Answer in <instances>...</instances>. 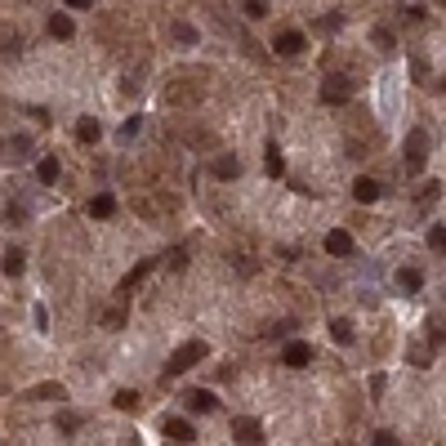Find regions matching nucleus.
<instances>
[{
    "instance_id": "28",
    "label": "nucleus",
    "mask_w": 446,
    "mask_h": 446,
    "mask_svg": "<svg viewBox=\"0 0 446 446\" xmlns=\"http://www.w3.org/2000/svg\"><path fill=\"white\" fill-rule=\"evenodd\" d=\"M59 429L63 433H76V429H81V415H59Z\"/></svg>"
},
{
    "instance_id": "17",
    "label": "nucleus",
    "mask_w": 446,
    "mask_h": 446,
    "mask_svg": "<svg viewBox=\"0 0 446 446\" xmlns=\"http://www.w3.org/2000/svg\"><path fill=\"white\" fill-rule=\"evenodd\" d=\"M112 210H116V196H112V192H99V196L90 201V214H94V219H108Z\"/></svg>"
},
{
    "instance_id": "26",
    "label": "nucleus",
    "mask_w": 446,
    "mask_h": 446,
    "mask_svg": "<svg viewBox=\"0 0 446 446\" xmlns=\"http://www.w3.org/2000/svg\"><path fill=\"white\" fill-rule=\"evenodd\" d=\"M241 14L245 18H263L268 14V0H241Z\"/></svg>"
},
{
    "instance_id": "2",
    "label": "nucleus",
    "mask_w": 446,
    "mask_h": 446,
    "mask_svg": "<svg viewBox=\"0 0 446 446\" xmlns=\"http://www.w3.org/2000/svg\"><path fill=\"white\" fill-rule=\"evenodd\" d=\"M429 165V134L424 130H411L406 134V174H420Z\"/></svg>"
},
{
    "instance_id": "7",
    "label": "nucleus",
    "mask_w": 446,
    "mask_h": 446,
    "mask_svg": "<svg viewBox=\"0 0 446 446\" xmlns=\"http://www.w3.org/2000/svg\"><path fill=\"white\" fill-rule=\"evenodd\" d=\"M303 45H308V41H303V32H281L277 41H272V50H277L281 59H295V54H303Z\"/></svg>"
},
{
    "instance_id": "1",
    "label": "nucleus",
    "mask_w": 446,
    "mask_h": 446,
    "mask_svg": "<svg viewBox=\"0 0 446 446\" xmlns=\"http://www.w3.org/2000/svg\"><path fill=\"white\" fill-rule=\"evenodd\" d=\"M205 353H210V348H205L201 339H187L183 348H174V353H170V371H165V375H183V371H192L196 362H205Z\"/></svg>"
},
{
    "instance_id": "34",
    "label": "nucleus",
    "mask_w": 446,
    "mask_h": 446,
    "mask_svg": "<svg viewBox=\"0 0 446 446\" xmlns=\"http://www.w3.org/2000/svg\"><path fill=\"white\" fill-rule=\"evenodd\" d=\"M0 148H5V143H0Z\"/></svg>"
},
{
    "instance_id": "19",
    "label": "nucleus",
    "mask_w": 446,
    "mask_h": 446,
    "mask_svg": "<svg viewBox=\"0 0 446 446\" xmlns=\"http://www.w3.org/2000/svg\"><path fill=\"white\" fill-rule=\"evenodd\" d=\"M263 165H268V174H272V179L286 174V161H281V148H277V143H268V156H263Z\"/></svg>"
},
{
    "instance_id": "5",
    "label": "nucleus",
    "mask_w": 446,
    "mask_h": 446,
    "mask_svg": "<svg viewBox=\"0 0 446 446\" xmlns=\"http://www.w3.org/2000/svg\"><path fill=\"white\" fill-rule=\"evenodd\" d=\"M281 362H286L290 371H303V366L312 362V344H303V339H290L286 353H281Z\"/></svg>"
},
{
    "instance_id": "33",
    "label": "nucleus",
    "mask_w": 446,
    "mask_h": 446,
    "mask_svg": "<svg viewBox=\"0 0 446 446\" xmlns=\"http://www.w3.org/2000/svg\"><path fill=\"white\" fill-rule=\"evenodd\" d=\"M442 90H446V81H442Z\"/></svg>"
},
{
    "instance_id": "4",
    "label": "nucleus",
    "mask_w": 446,
    "mask_h": 446,
    "mask_svg": "<svg viewBox=\"0 0 446 446\" xmlns=\"http://www.w3.org/2000/svg\"><path fill=\"white\" fill-rule=\"evenodd\" d=\"M183 402H187V411H192V415H214V411H219V397H214L210 388H192Z\"/></svg>"
},
{
    "instance_id": "30",
    "label": "nucleus",
    "mask_w": 446,
    "mask_h": 446,
    "mask_svg": "<svg viewBox=\"0 0 446 446\" xmlns=\"http://www.w3.org/2000/svg\"><path fill=\"white\" fill-rule=\"evenodd\" d=\"M139 125H143L139 116H134V121H125V125H121V139H134V134H139Z\"/></svg>"
},
{
    "instance_id": "12",
    "label": "nucleus",
    "mask_w": 446,
    "mask_h": 446,
    "mask_svg": "<svg viewBox=\"0 0 446 446\" xmlns=\"http://www.w3.org/2000/svg\"><path fill=\"white\" fill-rule=\"evenodd\" d=\"M0 268H5V277H23V268H27V254L18 250H5V259H0Z\"/></svg>"
},
{
    "instance_id": "8",
    "label": "nucleus",
    "mask_w": 446,
    "mask_h": 446,
    "mask_svg": "<svg viewBox=\"0 0 446 446\" xmlns=\"http://www.w3.org/2000/svg\"><path fill=\"white\" fill-rule=\"evenodd\" d=\"M379 196H384V187H379L375 179H366V174H362V179L353 183V201H362V205H375Z\"/></svg>"
},
{
    "instance_id": "25",
    "label": "nucleus",
    "mask_w": 446,
    "mask_h": 446,
    "mask_svg": "<svg viewBox=\"0 0 446 446\" xmlns=\"http://www.w3.org/2000/svg\"><path fill=\"white\" fill-rule=\"evenodd\" d=\"M429 339H433V348H446V321L442 317L429 321Z\"/></svg>"
},
{
    "instance_id": "21",
    "label": "nucleus",
    "mask_w": 446,
    "mask_h": 446,
    "mask_svg": "<svg viewBox=\"0 0 446 446\" xmlns=\"http://www.w3.org/2000/svg\"><path fill=\"white\" fill-rule=\"evenodd\" d=\"M330 339H335V344H353V321H330Z\"/></svg>"
},
{
    "instance_id": "9",
    "label": "nucleus",
    "mask_w": 446,
    "mask_h": 446,
    "mask_svg": "<svg viewBox=\"0 0 446 446\" xmlns=\"http://www.w3.org/2000/svg\"><path fill=\"white\" fill-rule=\"evenodd\" d=\"M326 254H335V259H344V254H353V236H348L344 227H335V232H326Z\"/></svg>"
},
{
    "instance_id": "23",
    "label": "nucleus",
    "mask_w": 446,
    "mask_h": 446,
    "mask_svg": "<svg viewBox=\"0 0 446 446\" xmlns=\"http://www.w3.org/2000/svg\"><path fill=\"white\" fill-rule=\"evenodd\" d=\"M170 36L174 41H183V45H196L201 36H196V27H187V23H170Z\"/></svg>"
},
{
    "instance_id": "20",
    "label": "nucleus",
    "mask_w": 446,
    "mask_h": 446,
    "mask_svg": "<svg viewBox=\"0 0 446 446\" xmlns=\"http://www.w3.org/2000/svg\"><path fill=\"white\" fill-rule=\"evenodd\" d=\"M152 268H156V259H143V263H139V268L134 272H125V281H121V290H130V286H139V281H143L148 277V272Z\"/></svg>"
},
{
    "instance_id": "15",
    "label": "nucleus",
    "mask_w": 446,
    "mask_h": 446,
    "mask_svg": "<svg viewBox=\"0 0 446 446\" xmlns=\"http://www.w3.org/2000/svg\"><path fill=\"white\" fill-rule=\"evenodd\" d=\"M41 397H59V402H68V388H63V384H36V388H27V402H41Z\"/></svg>"
},
{
    "instance_id": "16",
    "label": "nucleus",
    "mask_w": 446,
    "mask_h": 446,
    "mask_svg": "<svg viewBox=\"0 0 446 446\" xmlns=\"http://www.w3.org/2000/svg\"><path fill=\"white\" fill-rule=\"evenodd\" d=\"M99 134H103L99 116H81V125H76V139H81V143H99Z\"/></svg>"
},
{
    "instance_id": "10",
    "label": "nucleus",
    "mask_w": 446,
    "mask_h": 446,
    "mask_svg": "<svg viewBox=\"0 0 446 446\" xmlns=\"http://www.w3.org/2000/svg\"><path fill=\"white\" fill-rule=\"evenodd\" d=\"M232 433H236V442H263V429H259V420H236L232 424Z\"/></svg>"
},
{
    "instance_id": "29",
    "label": "nucleus",
    "mask_w": 446,
    "mask_h": 446,
    "mask_svg": "<svg viewBox=\"0 0 446 446\" xmlns=\"http://www.w3.org/2000/svg\"><path fill=\"white\" fill-rule=\"evenodd\" d=\"M375 45H379V50H393V32H384V27H375Z\"/></svg>"
},
{
    "instance_id": "6",
    "label": "nucleus",
    "mask_w": 446,
    "mask_h": 446,
    "mask_svg": "<svg viewBox=\"0 0 446 446\" xmlns=\"http://www.w3.org/2000/svg\"><path fill=\"white\" fill-rule=\"evenodd\" d=\"M196 99H201V85H196V81H170L165 85V103H196Z\"/></svg>"
},
{
    "instance_id": "3",
    "label": "nucleus",
    "mask_w": 446,
    "mask_h": 446,
    "mask_svg": "<svg viewBox=\"0 0 446 446\" xmlns=\"http://www.w3.org/2000/svg\"><path fill=\"white\" fill-rule=\"evenodd\" d=\"M353 90H357V81H353V76L330 72L326 81H321V103H348V99H353Z\"/></svg>"
},
{
    "instance_id": "14",
    "label": "nucleus",
    "mask_w": 446,
    "mask_h": 446,
    "mask_svg": "<svg viewBox=\"0 0 446 446\" xmlns=\"http://www.w3.org/2000/svg\"><path fill=\"white\" fill-rule=\"evenodd\" d=\"M165 438L170 442H196V433H192L187 420H165Z\"/></svg>"
},
{
    "instance_id": "32",
    "label": "nucleus",
    "mask_w": 446,
    "mask_h": 446,
    "mask_svg": "<svg viewBox=\"0 0 446 446\" xmlns=\"http://www.w3.org/2000/svg\"><path fill=\"white\" fill-rule=\"evenodd\" d=\"M72 9H94V0H68Z\"/></svg>"
},
{
    "instance_id": "22",
    "label": "nucleus",
    "mask_w": 446,
    "mask_h": 446,
    "mask_svg": "<svg viewBox=\"0 0 446 446\" xmlns=\"http://www.w3.org/2000/svg\"><path fill=\"white\" fill-rule=\"evenodd\" d=\"M214 174H219V179H236V174H241V161H236V156H219V161H214Z\"/></svg>"
},
{
    "instance_id": "18",
    "label": "nucleus",
    "mask_w": 446,
    "mask_h": 446,
    "mask_svg": "<svg viewBox=\"0 0 446 446\" xmlns=\"http://www.w3.org/2000/svg\"><path fill=\"white\" fill-rule=\"evenodd\" d=\"M36 179H41V183H59V156H41V165H36Z\"/></svg>"
},
{
    "instance_id": "13",
    "label": "nucleus",
    "mask_w": 446,
    "mask_h": 446,
    "mask_svg": "<svg viewBox=\"0 0 446 446\" xmlns=\"http://www.w3.org/2000/svg\"><path fill=\"white\" fill-rule=\"evenodd\" d=\"M50 36H54V41H72V36H76V23H72L68 14H54L50 18Z\"/></svg>"
},
{
    "instance_id": "31",
    "label": "nucleus",
    "mask_w": 446,
    "mask_h": 446,
    "mask_svg": "<svg viewBox=\"0 0 446 446\" xmlns=\"http://www.w3.org/2000/svg\"><path fill=\"white\" fill-rule=\"evenodd\" d=\"M36 330H50V312H45L41 303H36Z\"/></svg>"
},
{
    "instance_id": "11",
    "label": "nucleus",
    "mask_w": 446,
    "mask_h": 446,
    "mask_svg": "<svg viewBox=\"0 0 446 446\" xmlns=\"http://www.w3.org/2000/svg\"><path fill=\"white\" fill-rule=\"evenodd\" d=\"M397 286H402L406 295H420V290H424V272L420 268H402V272H397Z\"/></svg>"
},
{
    "instance_id": "24",
    "label": "nucleus",
    "mask_w": 446,
    "mask_h": 446,
    "mask_svg": "<svg viewBox=\"0 0 446 446\" xmlns=\"http://www.w3.org/2000/svg\"><path fill=\"white\" fill-rule=\"evenodd\" d=\"M112 402H116V411H125V415H130V411H139V393H130V388H121V393L112 397Z\"/></svg>"
},
{
    "instance_id": "27",
    "label": "nucleus",
    "mask_w": 446,
    "mask_h": 446,
    "mask_svg": "<svg viewBox=\"0 0 446 446\" xmlns=\"http://www.w3.org/2000/svg\"><path fill=\"white\" fill-rule=\"evenodd\" d=\"M429 245H433V250H446V227H442V223L429 227Z\"/></svg>"
}]
</instances>
